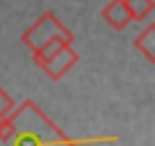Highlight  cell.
Returning <instances> with one entry per match:
<instances>
[{
  "mask_svg": "<svg viewBox=\"0 0 155 146\" xmlns=\"http://www.w3.org/2000/svg\"><path fill=\"white\" fill-rule=\"evenodd\" d=\"M126 7L130 12V18L132 21H144L153 14L155 9V2L153 0H126Z\"/></svg>",
  "mask_w": 155,
  "mask_h": 146,
  "instance_id": "cell-6",
  "label": "cell"
},
{
  "mask_svg": "<svg viewBox=\"0 0 155 146\" xmlns=\"http://www.w3.org/2000/svg\"><path fill=\"white\" fill-rule=\"evenodd\" d=\"M23 117L28 119V128L18 123L14 112L7 119H0V146H80L84 139H66L62 130L46 117L44 112L37 119V128L30 126V101L21 105Z\"/></svg>",
  "mask_w": 155,
  "mask_h": 146,
  "instance_id": "cell-1",
  "label": "cell"
},
{
  "mask_svg": "<svg viewBox=\"0 0 155 146\" xmlns=\"http://www.w3.org/2000/svg\"><path fill=\"white\" fill-rule=\"evenodd\" d=\"M135 48L139 50L148 62H155V23L146 25V30L135 39Z\"/></svg>",
  "mask_w": 155,
  "mask_h": 146,
  "instance_id": "cell-5",
  "label": "cell"
},
{
  "mask_svg": "<svg viewBox=\"0 0 155 146\" xmlns=\"http://www.w3.org/2000/svg\"><path fill=\"white\" fill-rule=\"evenodd\" d=\"M55 37H62V39H66V41L73 44V32L71 30H68L53 12H44V14L34 21L32 28H28L23 32V44L30 48V53H34L37 48H41L44 44H48Z\"/></svg>",
  "mask_w": 155,
  "mask_h": 146,
  "instance_id": "cell-2",
  "label": "cell"
},
{
  "mask_svg": "<svg viewBox=\"0 0 155 146\" xmlns=\"http://www.w3.org/2000/svg\"><path fill=\"white\" fill-rule=\"evenodd\" d=\"M75 62H78V53L73 50V46H64L59 53H55L50 59L41 62L39 66L46 71V75L50 80H59L71 66H75Z\"/></svg>",
  "mask_w": 155,
  "mask_h": 146,
  "instance_id": "cell-3",
  "label": "cell"
},
{
  "mask_svg": "<svg viewBox=\"0 0 155 146\" xmlns=\"http://www.w3.org/2000/svg\"><path fill=\"white\" fill-rule=\"evenodd\" d=\"M16 110V103H14V98L9 96V94L5 91V89L0 87V119H7L12 112Z\"/></svg>",
  "mask_w": 155,
  "mask_h": 146,
  "instance_id": "cell-7",
  "label": "cell"
},
{
  "mask_svg": "<svg viewBox=\"0 0 155 146\" xmlns=\"http://www.w3.org/2000/svg\"><path fill=\"white\" fill-rule=\"evenodd\" d=\"M101 16L107 21V25H110L112 30H119V32L126 30L128 25L132 23L130 12H128V7H126V0H110L101 9Z\"/></svg>",
  "mask_w": 155,
  "mask_h": 146,
  "instance_id": "cell-4",
  "label": "cell"
}]
</instances>
